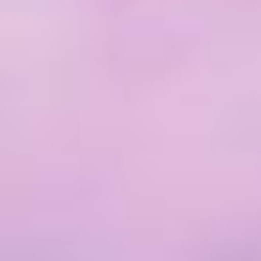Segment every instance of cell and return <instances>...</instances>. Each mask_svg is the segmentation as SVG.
<instances>
[{"label": "cell", "instance_id": "1", "mask_svg": "<svg viewBox=\"0 0 261 261\" xmlns=\"http://www.w3.org/2000/svg\"><path fill=\"white\" fill-rule=\"evenodd\" d=\"M239 261H261V255H239Z\"/></svg>", "mask_w": 261, "mask_h": 261}]
</instances>
